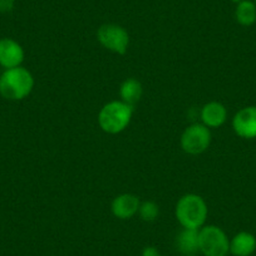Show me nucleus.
I'll list each match as a JSON object with an SVG mask.
<instances>
[{"label":"nucleus","instance_id":"f257e3e1","mask_svg":"<svg viewBox=\"0 0 256 256\" xmlns=\"http://www.w3.org/2000/svg\"><path fill=\"white\" fill-rule=\"evenodd\" d=\"M34 78L23 67L6 70L0 76V94L9 100H20L30 94Z\"/></svg>","mask_w":256,"mask_h":256},{"label":"nucleus","instance_id":"f03ea898","mask_svg":"<svg viewBox=\"0 0 256 256\" xmlns=\"http://www.w3.org/2000/svg\"><path fill=\"white\" fill-rule=\"evenodd\" d=\"M176 218L182 228H200L208 218V206L201 196L188 194L177 202Z\"/></svg>","mask_w":256,"mask_h":256},{"label":"nucleus","instance_id":"7ed1b4c3","mask_svg":"<svg viewBox=\"0 0 256 256\" xmlns=\"http://www.w3.org/2000/svg\"><path fill=\"white\" fill-rule=\"evenodd\" d=\"M134 107L122 100H113L107 103L100 110L98 122L100 128L107 134H120L131 122Z\"/></svg>","mask_w":256,"mask_h":256},{"label":"nucleus","instance_id":"20e7f679","mask_svg":"<svg viewBox=\"0 0 256 256\" xmlns=\"http://www.w3.org/2000/svg\"><path fill=\"white\" fill-rule=\"evenodd\" d=\"M198 245L204 256H228L230 241L220 228L208 225L198 230Z\"/></svg>","mask_w":256,"mask_h":256},{"label":"nucleus","instance_id":"39448f33","mask_svg":"<svg viewBox=\"0 0 256 256\" xmlns=\"http://www.w3.org/2000/svg\"><path fill=\"white\" fill-rule=\"evenodd\" d=\"M211 142V132L208 127L200 123L190 126L181 137V146L190 154H202L208 148Z\"/></svg>","mask_w":256,"mask_h":256},{"label":"nucleus","instance_id":"423d86ee","mask_svg":"<svg viewBox=\"0 0 256 256\" xmlns=\"http://www.w3.org/2000/svg\"><path fill=\"white\" fill-rule=\"evenodd\" d=\"M97 38L108 50L117 54H124L130 44V36L124 28L116 24H104L98 29Z\"/></svg>","mask_w":256,"mask_h":256},{"label":"nucleus","instance_id":"0eeeda50","mask_svg":"<svg viewBox=\"0 0 256 256\" xmlns=\"http://www.w3.org/2000/svg\"><path fill=\"white\" fill-rule=\"evenodd\" d=\"M234 131L241 138H256V107H245L232 120Z\"/></svg>","mask_w":256,"mask_h":256},{"label":"nucleus","instance_id":"6e6552de","mask_svg":"<svg viewBox=\"0 0 256 256\" xmlns=\"http://www.w3.org/2000/svg\"><path fill=\"white\" fill-rule=\"evenodd\" d=\"M24 60V50L18 42L10 38L0 39V66L6 70L20 67Z\"/></svg>","mask_w":256,"mask_h":256},{"label":"nucleus","instance_id":"1a4fd4ad","mask_svg":"<svg viewBox=\"0 0 256 256\" xmlns=\"http://www.w3.org/2000/svg\"><path fill=\"white\" fill-rule=\"evenodd\" d=\"M140 200L132 194H123L117 196L112 202V212L116 218L127 220L136 215L140 210Z\"/></svg>","mask_w":256,"mask_h":256},{"label":"nucleus","instance_id":"9d476101","mask_svg":"<svg viewBox=\"0 0 256 256\" xmlns=\"http://www.w3.org/2000/svg\"><path fill=\"white\" fill-rule=\"evenodd\" d=\"M176 248L182 255L195 256L200 251L198 228H184L177 235Z\"/></svg>","mask_w":256,"mask_h":256},{"label":"nucleus","instance_id":"9b49d317","mask_svg":"<svg viewBox=\"0 0 256 256\" xmlns=\"http://www.w3.org/2000/svg\"><path fill=\"white\" fill-rule=\"evenodd\" d=\"M256 250V238L250 232L241 231L230 241V252L234 256H250Z\"/></svg>","mask_w":256,"mask_h":256},{"label":"nucleus","instance_id":"f8f14e48","mask_svg":"<svg viewBox=\"0 0 256 256\" xmlns=\"http://www.w3.org/2000/svg\"><path fill=\"white\" fill-rule=\"evenodd\" d=\"M201 118L206 127H220L228 118L225 106L218 102H210L204 106L201 110Z\"/></svg>","mask_w":256,"mask_h":256},{"label":"nucleus","instance_id":"ddd939ff","mask_svg":"<svg viewBox=\"0 0 256 256\" xmlns=\"http://www.w3.org/2000/svg\"><path fill=\"white\" fill-rule=\"evenodd\" d=\"M120 93L122 102L134 107L142 97V84L134 78H128L120 86Z\"/></svg>","mask_w":256,"mask_h":256},{"label":"nucleus","instance_id":"4468645a","mask_svg":"<svg viewBox=\"0 0 256 256\" xmlns=\"http://www.w3.org/2000/svg\"><path fill=\"white\" fill-rule=\"evenodd\" d=\"M235 16L241 26H252L256 22V6L250 0H242L236 6Z\"/></svg>","mask_w":256,"mask_h":256},{"label":"nucleus","instance_id":"2eb2a0df","mask_svg":"<svg viewBox=\"0 0 256 256\" xmlns=\"http://www.w3.org/2000/svg\"><path fill=\"white\" fill-rule=\"evenodd\" d=\"M138 212L144 221H154L158 216L160 210L156 204L152 202V201H146V202L140 205Z\"/></svg>","mask_w":256,"mask_h":256},{"label":"nucleus","instance_id":"dca6fc26","mask_svg":"<svg viewBox=\"0 0 256 256\" xmlns=\"http://www.w3.org/2000/svg\"><path fill=\"white\" fill-rule=\"evenodd\" d=\"M14 8V0H0V12L9 13Z\"/></svg>","mask_w":256,"mask_h":256},{"label":"nucleus","instance_id":"f3484780","mask_svg":"<svg viewBox=\"0 0 256 256\" xmlns=\"http://www.w3.org/2000/svg\"><path fill=\"white\" fill-rule=\"evenodd\" d=\"M158 254V250L156 248H154V246H147V248H144L142 256H157Z\"/></svg>","mask_w":256,"mask_h":256},{"label":"nucleus","instance_id":"a211bd4d","mask_svg":"<svg viewBox=\"0 0 256 256\" xmlns=\"http://www.w3.org/2000/svg\"><path fill=\"white\" fill-rule=\"evenodd\" d=\"M232 2H234V3H240V2H242V0H232Z\"/></svg>","mask_w":256,"mask_h":256},{"label":"nucleus","instance_id":"6ab92c4d","mask_svg":"<svg viewBox=\"0 0 256 256\" xmlns=\"http://www.w3.org/2000/svg\"><path fill=\"white\" fill-rule=\"evenodd\" d=\"M157 256H164V255H161V254H158V255H157Z\"/></svg>","mask_w":256,"mask_h":256},{"label":"nucleus","instance_id":"aec40b11","mask_svg":"<svg viewBox=\"0 0 256 256\" xmlns=\"http://www.w3.org/2000/svg\"><path fill=\"white\" fill-rule=\"evenodd\" d=\"M255 3H256V0H255Z\"/></svg>","mask_w":256,"mask_h":256}]
</instances>
